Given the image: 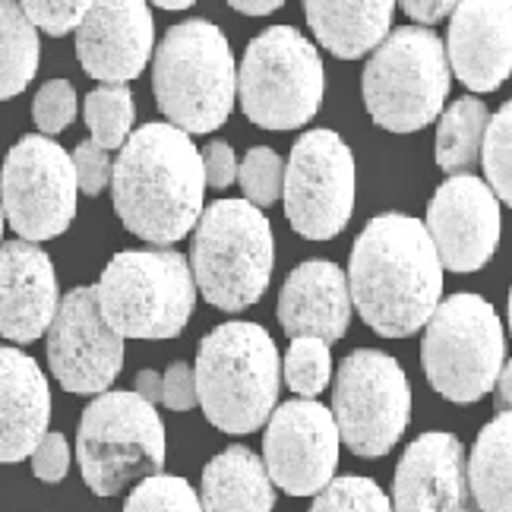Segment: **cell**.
<instances>
[{"label":"cell","mask_w":512,"mask_h":512,"mask_svg":"<svg viewBox=\"0 0 512 512\" xmlns=\"http://www.w3.org/2000/svg\"><path fill=\"white\" fill-rule=\"evenodd\" d=\"M279 7H282L279 0H234V4H231V10H238L244 16H269Z\"/></svg>","instance_id":"42"},{"label":"cell","mask_w":512,"mask_h":512,"mask_svg":"<svg viewBox=\"0 0 512 512\" xmlns=\"http://www.w3.org/2000/svg\"><path fill=\"white\" fill-rule=\"evenodd\" d=\"M310 512H392V506L377 481L361 475H345V478H332L320 490Z\"/></svg>","instance_id":"31"},{"label":"cell","mask_w":512,"mask_h":512,"mask_svg":"<svg viewBox=\"0 0 512 512\" xmlns=\"http://www.w3.org/2000/svg\"><path fill=\"white\" fill-rule=\"evenodd\" d=\"M76 459L86 487L98 497H117L136 481L162 475L165 427L159 411L136 392L95 396L76 433Z\"/></svg>","instance_id":"8"},{"label":"cell","mask_w":512,"mask_h":512,"mask_svg":"<svg viewBox=\"0 0 512 512\" xmlns=\"http://www.w3.org/2000/svg\"><path fill=\"white\" fill-rule=\"evenodd\" d=\"M238 98L256 127H304L323 105V61L317 45L291 26L260 32L238 67Z\"/></svg>","instance_id":"10"},{"label":"cell","mask_w":512,"mask_h":512,"mask_svg":"<svg viewBox=\"0 0 512 512\" xmlns=\"http://www.w3.org/2000/svg\"><path fill=\"white\" fill-rule=\"evenodd\" d=\"M411 418V389L402 364L386 351L358 348L336 370L332 421L339 440L361 459H380L402 440Z\"/></svg>","instance_id":"11"},{"label":"cell","mask_w":512,"mask_h":512,"mask_svg":"<svg viewBox=\"0 0 512 512\" xmlns=\"http://www.w3.org/2000/svg\"><path fill=\"white\" fill-rule=\"evenodd\" d=\"M51 421V389L26 351L0 345V465L29 459Z\"/></svg>","instance_id":"22"},{"label":"cell","mask_w":512,"mask_h":512,"mask_svg":"<svg viewBox=\"0 0 512 512\" xmlns=\"http://www.w3.org/2000/svg\"><path fill=\"white\" fill-rule=\"evenodd\" d=\"M421 361L427 383L449 402H478L506 364L497 310L471 291L449 294L427 320Z\"/></svg>","instance_id":"9"},{"label":"cell","mask_w":512,"mask_h":512,"mask_svg":"<svg viewBox=\"0 0 512 512\" xmlns=\"http://www.w3.org/2000/svg\"><path fill=\"white\" fill-rule=\"evenodd\" d=\"M424 231L443 269L478 272L500 244V203L475 174H452L433 193Z\"/></svg>","instance_id":"16"},{"label":"cell","mask_w":512,"mask_h":512,"mask_svg":"<svg viewBox=\"0 0 512 512\" xmlns=\"http://www.w3.org/2000/svg\"><path fill=\"white\" fill-rule=\"evenodd\" d=\"M509 456H512V418L509 411H500L478 433L471 459H465V478L478 512H512Z\"/></svg>","instance_id":"25"},{"label":"cell","mask_w":512,"mask_h":512,"mask_svg":"<svg viewBox=\"0 0 512 512\" xmlns=\"http://www.w3.org/2000/svg\"><path fill=\"white\" fill-rule=\"evenodd\" d=\"M23 16L32 23V29H42L54 38H61L73 29H80L83 16L89 10V4L83 0H26V4H19Z\"/></svg>","instance_id":"35"},{"label":"cell","mask_w":512,"mask_h":512,"mask_svg":"<svg viewBox=\"0 0 512 512\" xmlns=\"http://www.w3.org/2000/svg\"><path fill=\"white\" fill-rule=\"evenodd\" d=\"M86 124L92 143L117 149L127 143L133 130V95L127 86H98L86 95Z\"/></svg>","instance_id":"28"},{"label":"cell","mask_w":512,"mask_h":512,"mask_svg":"<svg viewBox=\"0 0 512 512\" xmlns=\"http://www.w3.org/2000/svg\"><path fill=\"white\" fill-rule=\"evenodd\" d=\"M282 370L294 396H301V399L320 396L332 377L329 345H323L320 339H291Z\"/></svg>","instance_id":"30"},{"label":"cell","mask_w":512,"mask_h":512,"mask_svg":"<svg viewBox=\"0 0 512 512\" xmlns=\"http://www.w3.org/2000/svg\"><path fill=\"white\" fill-rule=\"evenodd\" d=\"M443 38L421 26H402L373 48L364 67V105L389 133H415L443 114L449 95Z\"/></svg>","instance_id":"7"},{"label":"cell","mask_w":512,"mask_h":512,"mask_svg":"<svg viewBox=\"0 0 512 512\" xmlns=\"http://www.w3.org/2000/svg\"><path fill=\"white\" fill-rule=\"evenodd\" d=\"M275 266L272 225L247 200L212 203L193 234V285L228 313L253 307L269 288Z\"/></svg>","instance_id":"6"},{"label":"cell","mask_w":512,"mask_h":512,"mask_svg":"<svg viewBox=\"0 0 512 512\" xmlns=\"http://www.w3.org/2000/svg\"><path fill=\"white\" fill-rule=\"evenodd\" d=\"M162 402L171 411H190L196 405L193 367L187 361H174L168 373H162Z\"/></svg>","instance_id":"39"},{"label":"cell","mask_w":512,"mask_h":512,"mask_svg":"<svg viewBox=\"0 0 512 512\" xmlns=\"http://www.w3.org/2000/svg\"><path fill=\"white\" fill-rule=\"evenodd\" d=\"M200 162H203V177L206 184L215 190H225L238 181V159H234V149L228 143H209L200 152Z\"/></svg>","instance_id":"38"},{"label":"cell","mask_w":512,"mask_h":512,"mask_svg":"<svg viewBox=\"0 0 512 512\" xmlns=\"http://www.w3.org/2000/svg\"><path fill=\"white\" fill-rule=\"evenodd\" d=\"M32 471L38 481L45 484H57L67 478L70 471V446L64 433H45L42 443L32 452Z\"/></svg>","instance_id":"37"},{"label":"cell","mask_w":512,"mask_h":512,"mask_svg":"<svg viewBox=\"0 0 512 512\" xmlns=\"http://www.w3.org/2000/svg\"><path fill=\"white\" fill-rule=\"evenodd\" d=\"M392 512H478L465 478V446L452 433H421L392 478Z\"/></svg>","instance_id":"18"},{"label":"cell","mask_w":512,"mask_h":512,"mask_svg":"<svg viewBox=\"0 0 512 512\" xmlns=\"http://www.w3.org/2000/svg\"><path fill=\"white\" fill-rule=\"evenodd\" d=\"M285 219L307 241H329L354 212V155L336 130H310L291 149L282 181Z\"/></svg>","instance_id":"13"},{"label":"cell","mask_w":512,"mask_h":512,"mask_svg":"<svg viewBox=\"0 0 512 512\" xmlns=\"http://www.w3.org/2000/svg\"><path fill=\"white\" fill-rule=\"evenodd\" d=\"M124 512H203L200 497L184 478L152 475L133 487Z\"/></svg>","instance_id":"33"},{"label":"cell","mask_w":512,"mask_h":512,"mask_svg":"<svg viewBox=\"0 0 512 512\" xmlns=\"http://www.w3.org/2000/svg\"><path fill=\"white\" fill-rule=\"evenodd\" d=\"M136 396H140L143 402H149V405L162 402V373H155V370L136 373Z\"/></svg>","instance_id":"41"},{"label":"cell","mask_w":512,"mask_h":512,"mask_svg":"<svg viewBox=\"0 0 512 512\" xmlns=\"http://www.w3.org/2000/svg\"><path fill=\"white\" fill-rule=\"evenodd\" d=\"M238 181L247 196L250 206H272L282 196V181H285V162L279 152L269 146H253L244 162L238 165Z\"/></svg>","instance_id":"32"},{"label":"cell","mask_w":512,"mask_h":512,"mask_svg":"<svg viewBox=\"0 0 512 512\" xmlns=\"http://www.w3.org/2000/svg\"><path fill=\"white\" fill-rule=\"evenodd\" d=\"M117 219L149 244H177L203 215L200 149L171 124H143L127 136L111 168Z\"/></svg>","instance_id":"2"},{"label":"cell","mask_w":512,"mask_h":512,"mask_svg":"<svg viewBox=\"0 0 512 512\" xmlns=\"http://www.w3.org/2000/svg\"><path fill=\"white\" fill-rule=\"evenodd\" d=\"M73 174H76V190H83L86 196H98L111 184V159L102 146H95L92 140H83L70 155Z\"/></svg>","instance_id":"36"},{"label":"cell","mask_w":512,"mask_h":512,"mask_svg":"<svg viewBox=\"0 0 512 512\" xmlns=\"http://www.w3.org/2000/svg\"><path fill=\"white\" fill-rule=\"evenodd\" d=\"M57 304L61 294L51 256L26 241L0 244V336L16 345L42 339Z\"/></svg>","instance_id":"20"},{"label":"cell","mask_w":512,"mask_h":512,"mask_svg":"<svg viewBox=\"0 0 512 512\" xmlns=\"http://www.w3.org/2000/svg\"><path fill=\"white\" fill-rule=\"evenodd\" d=\"M487 187L503 203L512 200V105L506 102L497 117H490L484 140H481V155Z\"/></svg>","instance_id":"29"},{"label":"cell","mask_w":512,"mask_h":512,"mask_svg":"<svg viewBox=\"0 0 512 512\" xmlns=\"http://www.w3.org/2000/svg\"><path fill=\"white\" fill-rule=\"evenodd\" d=\"M279 323L288 339H345L351 326V298L345 272L329 260H307L294 269L279 294Z\"/></svg>","instance_id":"21"},{"label":"cell","mask_w":512,"mask_h":512,"mask_svg":"<svg viewBox=\"0 0 512 512\" xmlns=\"http://www.w3.org/2000/svg\"><path fill=\"white\" fill-rule=\"evenodd\" d=\"M275 487L263 459L247 446H228L203 468V512H272Z\"/></svg>","instance_id":"23"},{"label":"cell","mask_w":512,"mask_h":512,"mask_svg":"<svg viewBox=\"0 0 512 512\" xmlns=\"http://www.w3.org/2000/svg\"><path fill=\"white\" fill-rule=\"evenodd\" d=\"M102 320L121 339H174L193 317L196 285L184 253L124 250L95 285Z\"/></svg>","instance_id":"5"},{"label":"cell","mask_w":512,"mask_h":512,"mask_svg":"<svg viewBox=\"0 0 512 512\" xmlns=\"http://www.w3.org/2000/svg\"><path fill=\"white\" fill-rule=\"evenodd\" d=\"M152 89L171 127L187 136L219 130L238 95V67L225 32L206 19L171 26L155 51Z\"/></svg>","instance_id":"4"},{"label":"cell","mask_w":512,"mask_h":512,"mask_svg":"<svg viewBox=\"0 0 512 512\" xmlns=\"http://www.w3.org/2000/svg\"><path fill=\"white\" fill-rule=\"evenodd\" d=\"M155 45L152 10L143 0H98L76 29V57L92 80L124 86L143 73Z\"/></svg>","instance_id":"17"},{"label":"cell","mask_w":512,"mask_h":512,"mask_svg":"<svg viewBox=\"0 0 512 512\" xmlns=\"http://www.w3.org/2000/svg\"><path fill=\"white\" fill-rule=\"evenodd\" d=\"M487 105L481 98H459L437 124V165L449 174H468L478 165L481 140L487 130Z\"/></svg>","instance_id":"26"},{"label":"cell","mask_w":512,"mask_h":512,"mask_svg":"<svg viewBox=\"0 0 512 512\" xmlns=\"http://www.w3.org/2000/svg\"><path fill=\"white\" fill-rule=\"evenodd\" d=\"M389 0H364V4H329V0H310L304 4L307 23L320 45L342 61H358L367 51L377 48L392 26Z\"/></svg>","instance_id":"24"},{"label":"cell","mask_w":512,"mask_h":512,"mask_svg":"<svg viewBox=\"0 0 512 512\" xmlns=\"http://www.w3.org/2000/svg\"><path fill=\"white\" fill-rule=\"evenodd\" d=\"M76 174L61 143L42 133L23 136L0 168V209L26 244L64 234L76 215Z\"/></svg>","instance_id":"12"},{"label":"cell","mask_w":512,"mask_h":512,"mask_svg":"<svg viewBox=\"0 0 512 512\" xmlns=\"http://www.w3.org/2000/svg\"><path fill=\"white\" fill-rule=\"evenodd\" d=\"M38 32L19 4L0 0V102L26 92L38 70Z\"/></svg>","instance_id":"27"},{"label":"cell","mask_w":512,"mask_h":512,"mask_svg":"<svg viewBox=\"0 0 512 512\" xmlns=\"http://www.w3.org/2000/svg\"><path fill=\"white\" fill-rule=\"evenodd\" d=\"M32 117L38 130L45 136L61 133L73 124L76 117V89L67 80H51L38 89L35 102H32Z\"/></svg>","instance_id":"34"},{"label":"cell","mask_w":512,"mask_h":512,"mask_svg":"<svg viewBox=\"0 0 512 512\" xmlns=\"http://www.w3.org/2000/svg\"><path fill=\"white\" fill-rule=\"evenodd\" d=\"M446 64L465 89L494 92L512 70V7L506 0H465L449 13Z\"/></svg>","instance_id":"19"},{"label":"cell","mask_w":512,"mask_h":512,"mask_svg":"<svg viewBox=\"0 0 512 512\" xmlns=\"http://www.w3.org/2000/svg\"><path fill=\"white\" fill-rule=\"evenodd\" d=\"M48 364L67 392L102 396L124 367V339L102 320L95 288H73L48 326Z\"/></svg>","instance_id":"15"},{"label":"cell","mask_w":512,"mask_h":512,"mask_svg":"<svg viewBox=\"0 0 512 512\" xmlns=\"http://www.w3.org/2000/svg\"><path fill=\"white\" fill-rule=\"evenodd\" d=\"M345 282L351 307L377 336L408 339L440 304L443 266L421 219L386 212L358 234Z\"/></svg>","instance_id":"1"},{"label":"cell","mask_w":512,"mask_h":512,"mask_svg":"<svg viewBox=\"0 0 512 512\" xmlns=\"http://www.w3.org/2000/svg\"><path fill=\"white\" fill-rule=\"evenodd\" d=\"M402 10L415 19V23H421V26H433V23H440V19H446L452 10H456V4L452 0H437V4H430V0H405L402 4Z\"/></svg>","instance_id":"40"},{"label":"cell","mask_w":512,"mask_h":512,"mask_svg":"<svg viewBox=\"0 0 512 512\" xmlns=\"http://www.w3.org/2000/svg\"><path fill=\"white\" fill-rule=\"evenodd\" d=\"M497 402H500V411H509V402H512V389H509V364H503L500 377H497Z\"/></svg>","instance_id":"43"},{"label":"cell","mask_w":512,"mask_h":512,"mask_svg":"<svg viewBox=\"0 0 512 512\" xmlns=\"http://www.w3.org/2000/svg\"><path fill=\"white\" fill-rule=\"evenodd\" d=\"M159 7L162 10H190L187 0H159Z\"/></svg>","instance_id":"44"},{"label":"cell","mask_w":512,"mask_h":512,"mask_svg":"<svg viewBox=\"0 0 512 512\" xmlns=\"http://www.w3.org/2000/svg\"><path fill=\"white\" fill-rule=\"evenodd\" d=\"M0 238H4V209H0Z\"/></svg>","instance_id":"45"},{"label":"cell","mask_w":512,"mask_h":512,"mask_svg":"<svg viewBox=\"0 0 512 512\" xmlns=\"http://www.w3.org/2000/svg\"><path fill=\"white\" fill-rule=\"evenodd\" d=\"M279 386V348L263 326L225 323L200 342L193 389L212 427L225 433L260 430L279 399Z\"/></svg>","instance_id":"3"},{"label":"cell","mask_w":512,"mask_h":512,"mask_svg":"<svg viewBox=\"0 0 512 512\" xmlns=\"http://www.w3.org/2000/svg\"><path fill=\"white\" fill-rule=\"evenodd\" d=\"M339 430L332 411L313 399H291L266 421L263 468L291 497H313L332 481L339 465Z\"/></svg>","instance_id":"14"}]
</instances>
